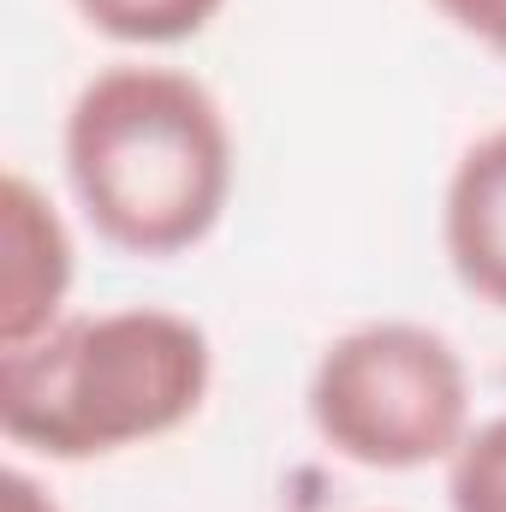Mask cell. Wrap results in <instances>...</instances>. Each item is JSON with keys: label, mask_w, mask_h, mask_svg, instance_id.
<instances>
[{"label": "cell", "mask_w": 506, "mask_h": 512, "mask_svg": "<svg viewBox=\"0 0 506 512\" xmlns=\"http://www.w3.org/2000/svg\"><path fill=\"white\" fill-rule=\"evenodd\" d=\"M66 179L114 251L167 262L197 251L233 203V126L209 84L173 66L96 72L60 131Z\"/></svg>", "instance_id": "obj_1"}, {"label": "cell", "mask_w": 506, "mask_h": 512, "mask_svg": "<svg viewBox=\"0 0 506 512\" xmlns=\"http://www.w3.org/2000/svg\"><path fill=\"white\" fill-rule=\"evenodd\" d=\"M215 387V346L203 322L120 304L60 316L24 346H0V429L12 447L90 465L185 429Z\"/></svg>", "instance_id": "obj_2"}, {"label": "cell", "mask_w": 506, "mask_h": 512, "mask_svg": "<svg viewBox=\"0 0 506 512\" xmlns=\"http://www.w3.org/2000/svg\"><path fill=\"white\" fill-rule=\"evenodd\" d=\"M304 405L346 465L423 471L447 465L471 435V370L429 322H358L322 346Z\"/></svg>", "instance_id": "obj_3"}, {"label": "cell", "mask_w": 506, "mask_h": 512, "mask_svg": "<svg viewBox=\"0 0 506 512\" xmlns=\"http://www.w3.org/2000/svg\"><path fill=\"white\" fill-rule=\"evenodd\" d=\"M72 233L42 185L6 173L0 185V346H24L66 316L72 298Z\"/></svg>", "instance_id": "obj_4"}, {"label": "cell", "mask_w": 506, "mask_h": 512, "mask_svg": "<svg viewBox=\"0 0 506 512\" xmlns=\"http://www.w3.org/2000/svg\"><path fill=\"white\" fill-rule=\"evenodd\" d=\"M441 245L453 280L506 316V126L483 131L447 173Z\"/></svg>", "instance_id": "obj_5"}, {"label": "cell", "mask_w": 506, "mask_h": 512, "mask_svg": "<svg viewBox=\"0 0 506 512\" xmlns=\"http://www.w3.org/2000/svg\"><path fill=\"white\" fill-rule=\"evenodd\" d=\"M72 6L108 42H126V48H173V42L203 36L221 18L227 0H72Z\"/></svg>", "instance_id": "obj_6"}, {"label": "cell", "mask_w": 506, "mask_h": 512, "mask_svg": "<svg viewBox=\"0 0 506 512\" xmlns=\"http://www.w3.org/2000/svg\"><path fill=\"white\" fill-rule=\"evenodd\" d=\"M447 501L453 512H506V411L477 423L447 459Z\"/></svg>", "instance_id": "obj_7"}, {"label": "cell", "mask_w": 506, "mask_h": 512, "mask_svg": "<svg viewBox=\"0 0 506 512\" xmlns=\"http://www.w3.org/2000/svg\"><path fill=\"white\" fill-rule=\"evenodd\" d=\"M453 30H465L471 42H483L489 54L506 60V0H429Z\"/></svg>", "instance_id": "obj_8"}, {"label": "cell", "mask_w": 506, "mask_h": 512, "mask_svg": "<svg viewBox=\"0 0 506 512\" xmlns=\"http://www.w3.org/2000/svg\"><path fill=\"white\" fill-rule=\"evenodd\" d=\"M0 512H60V501H54L24 465H12V471L0 477Z\"/></svg>", "instance_id": "obj_9"}]
</instances>
